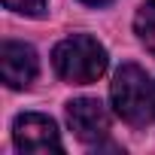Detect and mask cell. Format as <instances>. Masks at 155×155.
<instances>
[{
	"mask_svg": "<svg viewBox=\"0 0 155 155\" xmlns=\"http://www.w3.org/2000/svg\"><path fill=\"white\" fill-rule=\"evenodd\" d=\"M3 6L28 18H43L49 9V0H3Z\"/></svg>",
	"mask_w": 155,
	"mask_h": 155,
	"instance_id": "52a82bcc",
	"label": "cell"
},
{
	"mask_svg": "<svg viewBox=\"0 0 155 155\" xmlns=\"http://www.w3.org/2000/svg\"><path fill=\"white\" fill-rule=\"evenodd\" d=\"M107 64H110L107 49L88 34H70L52 49V67L70 85L97 82L107 73Z\"/></svg>",
	"mask_w": 155,
	"mask_h": 155,
	"instance_id": "7a4b0ae2",
	"label": "cell"
},
{
	"mask_svg": "<svg viewBox=\"0 0 155 155\" xmlns=\"http://www.w3.org/2000/svg\"><path fill=\"white\" fill-rule=\"evenodd\" d=\"M37 73H40V58L34 46L18 40H6L0 46V76L9 88H31Z\"/></svg>",
	"mask_w": 155,
	"mask_h": 155,
	"instance_id": "5b68a950",
	"label": "cell"
},
{
	"mask_svg": "<svg viewBox=\"0 0 155 155\" xmlns=\"http://www.w3.org/2000/svg\"><path fill=\"white\" fill-rule=\"evenodd\" d=\"M134 34L143 43V49L155 58V0H146V3L137 9V15H134Z\"/></svg>",
	"mask_w": 155,
	"mask_h": 155,
	"instance_id": "8992f818",
	"label": "cell"
},
{
	"mask_svg": "<svg viewBox=\"0 0 155 155\" xmlns=\"http://www.w3.org/2000/svg\"><path fill=\"white\" fill-rule=\"evenodd\" d=\"M12 140L21 152H34V155L64 152V143H61V134H58L55 122L43 113H21L12 122Z\"/></svg>",
	"mask_w": 155,
	"mask_h": 155,
	"instance_id": "3957f363",
	"label": "cell"
},
{
	"mask_svg": "<svg viewBox=\"0 0 155 155\" xmlns=\"http://www.w3.org/2000/svg\"><path fill=\"white\" fill-rule=\"evenodd\" d=\"M113 110L122 122L134 128H146L155 122V79L137 64H122L110 85Z\"/></svg>",
	"mask_w": 155,
	"mask_h": 155,
	"instance_id": "6da1fadb",
	"label": "cell"
},
{
	"mask_svg": "<svg viewBox=\"0 0 155 155\" xmlns=\"http://www.w3.org/2000/svg\"><path fill=\"white\" fill-rule=\"evenodd\" d=\"M85 6H107V3H113V0H82Z\"/></svg>",
	"mask_w": 155,
	"mask_h": 155,
	"instance_id": "ba28073f",
	"label": "cell"
},
{
	"mask_svg": "<svg viewBox=\"0 0 155 155\" xmlns=\"http://www.w3.org/2000/svg\"><path fill=\"white\" fill-rule=\"evenodd\" d=\"M67 125L82 143H101L110 134V113L97 97H76L67 104Z\"/></svg>",
	"mask_w": 155,
	"mask_h": 155,
	"instance_id": "277c9868",
	"label": "cell"
}]
</instances>
